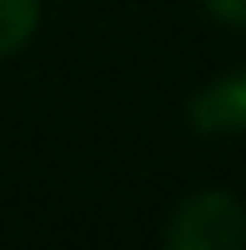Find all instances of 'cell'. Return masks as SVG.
<instances>
[{
	"mask_svg": "<svg viewBox=\"0 0 246 250\" xmlns=\"http://www.w3.org/2000/svg\"><path fill=\"white\" fill-rule=\"evenodd\" d=\"M189 127L198 136H238L246 132V66L224 70L189 97Z\"/></svg>",
	"mask_w": 246,
	"mask_h": 250,
	"instance_id": "2",
	"label": "cell"
},
{
	"mask_svg": "<svg viewBox=\"0 0 246 250\" xmlns=\"http://www.w3.org/2000/svg\"><path fill=\"white\" fill-rule=\"evenodd\" d=\"M172 250H238L246 246V207L224 189L189 193L163 229Z\"/></svg>",
	"mask_w": 246,
	"mask_h": 250,
	"instance_id": "1",
	"label": "cell"
},
{
	"mask_svg": "<svg viewBox=\"0 0 246 250\" xmlns=\"http://www.w3.org/2000/svg\"><path fill=\"white\" fill-rule=\"evenodd\" d=\"M202 4H207V13H211L216 22L246 31V0H202Z\"/></svg>",
	"mask_w": 246,
	"mask_h": 250,
	"instance_id": "4",
	"label": "cell"
},
{
	"mask_svg": "<svg viewBox=\"0 0 246 250\" xmlns=\"http://www.w3.org/2000/svg\"><path fill=\"white\" fill-rule=\"evenodd\" d=\"M40 26V0H0V57L31 44Z\"/></svg>",
	"mask_w": 246,
	"mask_h": 250,
	"instance_id": "3",
	"label": "cell"
}]
</instances>
